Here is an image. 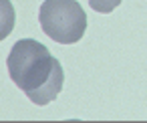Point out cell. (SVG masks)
<instances>
[{
	"label": "cell",
	"mask_w": 147,
	"mask_h": 123,
	"mask_svg": "<svg viewBox=\"0 0 147 123\" xmlns=\"http://www.w3.org/2000/svg\"><path fill=\"white\" fill-rule=\"evenodd\" d=\"M119 4H121V0H89V6L97 12H103V14L113 12Z\"/></svg>",
	"instance_id": "3957f363"
},
{
	"label": "cell",
	"mask_w": 147,
	"mask_h": 123,
	"mask_svg": "<svg viewBox=\"0 0 147 123\" xmlns=\"http://www.w3.org/2000/svg\"><path fill=\"white\" fill-rule=\"evenodd\" d=\"M38 22L47 36L61 45H75L87 30V12L77 0H45Z\"/></svg>",
	"instance_id": "7a4b0ae2"
},
{
	"label": "cell",
	"mask_w": 147,
	"mask_h": 123,
	"mask_svg": "<svg viewBox=\"0 0 147 123\" xmlns=\"http://www.w3.org/2000/svg\"><path fill=\"white\" fill-rule=\"evenodd\" d=\"M6 67L12 83L34 105H49L63 89L65 73L59 59L34 39L16 41L6 57Z\"/></svg>",
	"instance_id": "6da1fadb"
}]
</instances>
